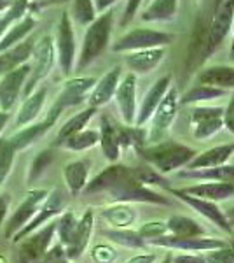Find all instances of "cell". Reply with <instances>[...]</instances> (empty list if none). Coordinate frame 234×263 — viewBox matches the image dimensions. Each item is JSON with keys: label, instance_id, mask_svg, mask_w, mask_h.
Segmentation results:
<instances>
[{"label": "cell", "instance_id": "cell-31", "mask_svg": "<svg viewBox=\"0 0 234 263\" xmlns=\"http://www.w3.org/2000/svg\"><path fill=\"white\" fill-rule=\"evenodd\" d=\"M100 144L105 158L109 162H117L121 156V144L117 139V128L114 123H110L107 118L101 120V130H100Z\"/></svg>", "mask_w": 234, "mask_h": 263}, {"label": "cell", "instance_id": "cell-20", "mask_svg": "<svg viewBox=\"0 0 234 263\" xmlns=\"http://www.w3.org/2000/svg\"><path fill=\"white\" fill-rule=\"evenodd\" d=\"M119 81H121V67H112L100 81L95 83L93 86V91L89 95V104L91 107H101V105L109 104L110 99H114L116 95V90L119 86Z\"/></svg>", "mask_w": 234, "mask_h": 263}, {"label": "cell", "instance_id": "cell-34", "mask_svg": "<svg viewBox=\"0 0 234 263\" xmlns=\"http://www.w3.org/2000/svg\"><path fill=\"white\" fill-rule=\"evenodd\" d=\"M95 112H96V107H89V109H86V111L72 116L70 120L61 126V130L58 132V141H56L58 146H61V144L70 137V135L77 134V132H80V130H84V126L88 125L89 120L95 116Z\"/></svg>", "mask_w": 234, "mask_h": 263}, {"label": "cell", "instance_id": "cell-12", "mask_svg": "<svg viewBox=\"0 0 234 263\" xmlns=\"http://www.w3.org/2000/svg\"><path fill=\"white\" fill-rule=\"evenodd\" d=\"M28 74L30 65L23 63V65L16 67V69L2 76V79H0V109L2 111H9L14 105V102L21 95V90L25 88V81H27Z\"/></svg>", "mask_w": 234, "mask_h": 263}, {"label": "cell", "instance_id": "cell-29", "mask_svg": "<svg viewBox=\"0 0 234 263\" xmlns=\"http://www.w3.org/2000/svg\"><path fill=\"white\" fill-rule=\"evenodd\" d=\"M88 174H89V163L84 160H75L65 165L63 168V177H65L67 188L72 195H79L86 188L88 184Z\"/></svg>", "mask_w": 234, "mask_h": 263}, {"label": "cell", "instance_id": "cell-24", "mask_svg": "<svg viewBox=\"0 0 234 263\" xmlns=\"http://www.w3.org/2000/svg\"><path fill=\"white\" fill-rule=\"evenodd\" d=\"M187 195H193V197L203 198V200L210 202H220L225 198L232 197L234 195V184L229 182H220V181H211V182H201V184L187 186V188L180 190Z\"/></svg>", "mask_w": 234, "mask_h": 263}, {"label": "cell", "instance_id": "cell-8", "mask_svg": "<svg viewBox=\"0 0 234 263\" xmlns=\"http://www.w3.org/2000/svg\"><path fill=\"white\" fill-rule=\"evenodd\" d=\"M65 205H67V197L61 190H54V192L48 193V197H46L44 202L40 203V207L37 209V213L33 214V218L30 219V221L25 224L14 237H12V240L18 242V240H21L23 237H27L28 233L35 232L37 228H40L42 224L48 223L51 218H54L56 214L61 213V211L65 209Z\"/></svg>", "mask_w": 234, "mask_h": 263}, {"label": "cell", "instance_id": "cell-9", "mask_svg": "<svg viewBox=\"0 0 234 263\" xmlns=\"http://www.w3.org/2000/svg\"><path fill=\"white\" fill-rule=\"evenodd\" d=\"M190 125L193 135L198 141H205L211 135L219 134L224 126V109L198 105L190 111Z\"/></svg>", "mask_w": 234, "mask_h": 263}, {"label": "cell", "instance_id": "cell-3", "mask_svg": "<svg viewBox=\"0 0 234 263\" xmlns=\"http://www.w3.org/2000/svg\"><path fill=\"white\" fill-rule=\"evenodd\" d=\"M112 25H114V11H107L101 16L89 23L86 35L82 41V49L79 54L77 70H82L89 63H93L107 49L110 35H112Z\"/></svg>", "mask_w": 234, "mask_h": 263}, {"label": "cell", "instance_id": "cell-56", "mask_svg": "<svg viewBox=\"0 0 234 263\" xmlns=\"http://www.w3.org/2000/svg\"><path fill=\"white\" fill-rule=\"evenodd\" d=\"M225 218L229 219V223H231V224H234V207H232L231 211H229V214H225Z\"/></svg>", "mask_w": 234, "mask_h": 263}, {"label": "cell", "instance_id": "cell-38", "mask_svg": "<svg viewBox=\"0 0 234 263\" xmlns=\"http://www.w3.org/2000/svg\"><path fill=\"white\" fill-rule=\"evenodd\" d=\"M100 142V134L95 130H80L77 134L70 135L65 142L61 144L63 147L70 151H86L89 147L96 146Z\"/></svg>", "mask_w": 234, "mask_h": 263}, {"label": "cell", "instance_id": "cell-44", "mask_svg": "<svg viewBox=\"0 0 234 263\" xmlns=\"http://www.w3.org/2000/svg\"><path fill=\"white\" fill-rule=\"evenodd\" d=\"M39 263H69V256H67L65 246L63 244L51 246L48 251L44 253V256L39 260Z\"/></svg>", "mask_w": 234, "mask_h": 263}, {"label": "cell", "instance_id": "cell-5", "mask_svg": "<svg viewBox=\"0 0 234 263\" xmlns=\"http://www.w3.org/2000/svg\"><path fill=\"white\" fill-rule=\"evenodd\" d=\"M33 65L30 67V74L25 81V95H30L37 88V84L44 81L49 76V72L53 70L54 60H56V49H54V42L49 35H46L44 39L39 41L37 44H33Z\"/></svg>", "mask_w": 234, "mask_h": 263}, {"label": "cell", "instance_id": "cell-22", "mask_svg": "<svg viewBox=\"0 0 234 263\" xmlns=\"http://www.w3.org/2000/svg\"><path fill=\"white\" fill-rule=\"evenodd\" d=\"M91 233H93V213L88 209L82 214V218L77 219V227H75L74 235H72L70 242L65 246L69 260H77L80 254L84 253V249L89 244V239H91Z\"/></svg>", "mask_w": 234, "mask_h": 263}, {"label": "cell", "instance_id": "cell-15", "mask_svg": "<svg viewBox=\"0 0 234 263\" xmlns=\"http://www.w3.org/2000/svg\"><path fill=\"white\" fill-rule=\"evenodd\" d=\"M116 102L119 105L122 120L126 125H133L137 118V74H127L122 81H119L116 90Z\"/></svg>", "mask_w": 234, "mask_h": 263}, {"label": "cell", "instance_id": "cell-51", "mask_svg": "<svg viewBox=\"0 0 234 263\" xmlns=\"http://www.w3.org/2000/svg\"><path fill=\"white\" fill-rule=\"evenodd\" d=\"M154 261H156L154 254H137V256H133L126 263H154Z\"/></svg>", "mask_w": 234, "mask_h": 263}, {"label": "cell", "instance_id": "cell-11", "mask_svg": "<svg viewBox=\"0 0 234 263\" xmlns=\"http://www.w3.org/2000/svg\"><path fill=\"white\" fill-rule=\"evenodd\" d=\"M48 190H32L25 197V200L19 203V207L14 211V214L9 218V221L6 224V237L12 239L21 228L27 224L30 219L33 218V214L37 213V209L40 207V203L44 202V198L48 197Z\"/></svg>", "mask_w": 234, "mask_h": 263}, {"label": "cell", "instance_id": "cell-33", "mask_svg": "<svg viewBox=\"0 0 234 263\" xmlns=\"http://www.w3.org/2000/svg\"><path fill=\"white\" fill-rule=\"evenodd\" d=\"M101 218H103L109 224H112L114 228H127L130 224L135 223L137 213H135L133 207H130L121 202V203H117V205L101 211Z\"/></svg>", "mask_w": 234, "mask_h": 263}, {"label": "cell", "instance_id": "cell-32", "mask_svg": "<svg viewBox=\"0 0 234 263\" xmlns=\"http://www.w3.org/2000/svg\"><path fill=\"white\" fill-rule=\"evenodd\" d=\"M178 0H151L142 12V21H169L177 16Z\"/></svg>", "mask_w": 234, "mask_h": 263}, {"label": "cell", "instance_id": "cell-4", "mask_svg": "<svg viewBox=\"0 0 234 263\" xmlns=\"http://www.w3.org/2000/svg\"><path fill=\"white\" fill-rule=\"evenodd\" d=\"M234 23V0H215L211 18L208 21L206 35L203 41L205 46V58L215 53L222 46L225 37L229 35Z\"/></svg>", "mask_w": 234, "mask_h": 263}, {"label": "cell", "instance_id": "cell-1", "mask_svg": "<svg viewBox=\"0 0 234 263\" xmlns=\"http://www.w3.org/2000/svg\"><path fill=\"white\" fill-rule=\"evenodd\" d=\"M86 193H109L110 198L116 202H147L169 205L164 195L152 192L151 188L143 186L133 171L124 165H110L103 172H100L91 182L86 184Z\"/></svg>", "mask_w": 234, "mask_h": 263}, {"label": "cell", "instance_id": "cell-10", "mask_svg": "<svg viewBox=\"0 0 234 263\" xmlns=\"http://www.w3.org/2000/svg\"><path fill=\"white\" fill-rule=\"evenodd\" d=\"M54 49L58 51V62L61 67V72L69 76L74 69L75 60V35L72 28V20L69 12H63L61 20L58 23V35H56V46Z\"/></svg>", "mask_w": 234, "mask_h": 263}, {"label": "cell", "instance_id": "cell-41", "mask_svg": "<svg viewBox=\"0 0 234 263\" xmlns=\"http://www.w3.org/2000/svg\"><path fill=\"white\" fill-rule=\"evenodd\" d=\"M74 20L79 25H89L96 20V7L93 0H74Z\"/></svg>", "mask_w": 234, "mask_h": 263}, {"label": "cell", "instance_id": "cell-50", "mask_svg": "<svg viewBox=\"0 0 234 263\" xmlns=\"http://www.w3.org/2000/svg\"><path fill=\"white\" fill-rule=\"evenodd\" d=\"M173 263H206L201 254H178L173 258Z\"/></svg>", "mask_w": 234, "mask_h": 263}, {"label": "cell", "instance_id": "cell-7", "mask_svg": "<svg viewBox=\"0 0 234 263\" xmlns=\"http://www.w3.org/2000/svg\"><path fill=\"white\" fill-rule=\"evenodd\" d=\"M54 233H56V223H49L23 237L18 248L16 263H39L44 253L51 248Z\"/></svg>", "mask_w": 234, "mask_h": 263}, {"label": "cell", "instance_id": "cell-42", "mask_svg": "<svg viewBox=\"0 0 234 263\" xmlns=\"http://www.w3.org/2000/svg\"><path fill=\"white\" fill-rule=\"evenodd\" d=\"M75 227H77V219L72 213H65L61 214V218L56 221V233L59 237V244L67 246L70 242L72 235L75 232Z\"/></svg>", "mask_w": 234, "mask_h": 263}, {"label": "cell", "instance_id": "cell-6", "mask_svg": "<svg viewBox=\"0 0 234 263\" xmlns=\"http://www.w3.org/2000/svg\"><path fill=\"white\" fill-rule=\"evenodd\" d=\"M173 42V35L166 32L152 30V28H135L122 35L116 44L112 46V51L116 53H130V51L151 49V48H168Z\"/></svg>", "mask_w": 234, "mask_h": 263}, {"label": "cell", "instance_id": "cell-35", "mask_svg": "<svg viewBox=\"0 0 234 263\" xmlns=\"http://www.w3.org/2000/svg\"><path fill=\"white\" fill-rule=\"evenodd\" d=\"M166 228H168V232H172V235L177 237H196L205 233L201 224L196 223L190 218H185V216H173V218H169V221L166 223Z\"/></svg>", "mask_w": 234, "mask_h": 263}, {"label": "cell", "instance_id": "cell-28", "mask_svg": "<svg viewBox=\"0 0 234 263\" xmlns=\"http://www.w3.org/2000/svg\"><path fill=\"white\" fill-rule=\"evenodd\" d=\"M32 51H33V41H23L19 44L12 46L7 51H2L0 53V76L7 74V72L16 69V67L23 65L32 57Z\"/></svg>", "mask_w": 234, "mask_h": 263}, {"label": "cell", "instance_id": "cell-46", "mask_svg": "<svg viewBox=\"0 0 234 263\" xmlns=\"http://www.w3.org/2000/svg\"><path fill=\"white\" fill-rule=\"evenodd\" d=\"M206 263H234V251L231 248H219L214 251H208Z\"/></svg>", "mask_w": 234, "mask_h": 263}, {"label": "cell", "instance_id": "cell-13", "mask_svg": "<svg viewBox=\"0 0 234 263\" xmlns=\"http://www.w3.org/2000/svg\"><path fill=\"white\" fill-rule=\"evenodd\" d=\"M152 246L161 248L182 249V251H214V249L224 248V242L219 239H203L201 235L196 237H177V235H161L156 239L147 240Z\"/></svg>", "mask_w": 234, "mask_h": 263}, {"label": "cell", "instance_id": "cell-17", "mask_svg": "<svg viewBox=\"0 0 234 263\" xmlns=\"http://www.w3.org/2000/svg\"><path fill=\"white\" fill-rule=\"evenodd\" d=\"M172 86V78L169 76H163L161 79L152 84V88L145 93L142 100V105L137 111V118H135V125L137 126H143L145 123L151 120L152 114H154L156 107L159 105L161 99L164 97V93L168 91V88Z\"/></svg>", "mask_w": 234, "mask_h": 263}, {"label": "cell", "instance_id": "cell-52", "mask_svg": "<svg viewBox=\"0 0 234 263\" xmlns=\"http://www.w3.org/2000/svg\"><path fill=\"white\" fill-rule=\"evenodd\" d=\"M7 209H9V198H7L6 195H2V197H0V224L4 223V218H6V214H7Z\"/></svg>", "mask_w": 234, "mask_h": 263}, {"label": "cell", "instance_id": "cell-37", "mask_svg": "<svg viewBox=\"0 0 234 263\" xmlns=\"http://www.w3.org/2000/svg\"><path fill=\"white\" fill-rule=\"evenodd\" d=\"M224 95H225V90H220V88L208 86V84H196L194 88H190V90L178 100V104H199V102L220 99V97H224Z\"/></svg>", "mask_w": 234, "mask_h": 263}, {"label": "cell", "instance_id": "cell-27", "mask_svg": "<svg viewBox=\"0 0 234 263\" xmlns=\"http://www.w3.org/2000/svg\"><path fill=\"white\" fill-rule=\"evenodd\" d=\"M46 95H48V88L40 86L37 90H33L30 95L27 97V100L21 105L18 118H16V125L18 126H27L32 121H35L39 118V114L44 107L46 102Z\"/></svg>", "mask_w": 234, "mask_h": 263}, {"label": "cell", "instance_id": "cell-39", "mask_svg": "<svg viewBox=\"0 0 234 263\" xmlns=\"http://www.w3.org/2000/svg\"><path fill=\"white\" fill-rule=\"evenodd\" d=\"M16 149L12 146L11 139H0V186L9 177L12 162H14Z\"/></svg>", "mask_w": 234, "mask_h": 263}, {"label": "cell", "instance_id": "cell-45", "mask_svg": "<svg viewBox=\"0 0 234 263\" xmlns=\"http://www.w3.org/2000/svg\"><path fill=\"white\" fill-rule=\"evenodd\" d=\"M168 232V228H166V223H161V221H151V223H145L142 228L138 230L140 235L143 237V239H156V237H161L164 235V233ZM147 242V240H145Z\"/></svg>", "mask_w": 234, "mask_h": 263}, {"label": "cell", "instance_id": "cell-53", "mask_svg": "<svg viewBox=\"0 0 234 263\" xmlns=\"http://www.w3.org/2000/svg\"><path fill=\"white\" fill-rule=\"evenodd\" d=\"M70 0H35V7H46V6H56V4H65Z\"/></svg>", "mask_w": 234, "mask_h": 263}, {"label": "cell", "instance_id": "cell-48", "mask_svg": "<svg viewBox=\"0 0 234 263\" xmlns=\"http://www.w3.org/2000/svg\"><path fill=\"white\" fill-rule=\"evenodd\" d=\"M142 2H143V0H127L126 7H124V14H122V20H121L122 27H126V25L135 18V14H137L138 7L142 6Z\"/></svg>", "mask_w": 234, "mask_h": 263}, {"label": "cell", "instance_id": "cell-26", "mask_svg": "<svg viewBox=\"0 0 234 263\" xmlns=\"http://www.w3.org/2000/svg\"><path fill=\"white\" fill-rule=\"evenodd\" d=\"M198 84H208V86L220 88V90H234V67H208L198 74Z\"/></svg>", "mask_w": 234, "mask_h": 263}, {"label": "cell", "instance_id": "cell-60", "mask_svg": "<svg viewBox=\"0 0 234 263\" xmlns=\"http://www.w3.org/2000/svg\"><path fill=\"white\" fill-rule=\"evenodd\" d=\"M23 2H27V4H28V0H23Z\"/></svg>", "mask_w": 234, "mask_h": 263}, {"label": "cell", "instance_id": "cell-23", "mask_svg": "<svg viewBox=\"0 0 234 263\" xmlns=\"http://www.w3.org/2000/svg\"><path fill=\"white\" fill-rule=\"evenodd\" d=\"M234 155V142L215 146L203 153H196V156L187 163V171H198V168H211L224 165Z\"/></svg>", "mask_w": 234, "mask_h": 263}, {"label": "cell", "instance_id": "cell-43", "mask_svg": "<svg viewBox=\"0 0 234 263\" xmlns=\"http://www.w3.org/2000/svg\"><path fill=\"white\" fill-rule=\"evenodd\" d=\"M91 258L95 263H114L117 258V253L114 248H110L107 244H98L93 248Z\"/></svg>", "mask_w": 234, "mask_h": 263}, {"label": "cell", "instance_id": "cell-57", "mask_svg": "<svg viewBox=\"0 0 234 263\" xmlns=\"http://www.w3.org/2000/svg\"><path fill=\"white\" fill-rule=\"evenodd\" d=\"M161 263H173V256H172V254H168V256H166Z\"/></svg>", "mask_w": 234, "mask_h": 263}, {"label": "cell", "instance_id": "cell-61", "mask_svg": "<svg viewBox=\"0 0 234 263\" xmlns=\"http://www.w3.org/2000/svg\"><path fill=\"white\" fill-rule=\"evenodd\" d=\"M147 2H151V0H147Z\"/></svg>", "mask_w": 234, "mask_h": 263}, {"label": "cell", "instance_id": "cell-36", "mask_svg": "<svg viewBox=\"0 0 234 263\" xmlns=\"http://www.w3.org/2000/svg\"><path fill=\"white\" fill-rule=\"evenodd\" d=\"M105 237H109L112 242H117L124 248H131V249H142L145 248V239L140 235L138 232L127 230V228H114V230H103L101 232Z\"/></svg>", "mask_w": 234, "mask_h": 263}, {"label": "cell", "instance_id": "cell-21", "mask_svg": "<svg viewBox=\"0 0 234 263\" xmlns=\"http://www.w3.org/2000/svg\"><path fill=\"white\" fill-rule=\"evenodd\" d=\"M166 57V48H151V49H140L130 51L126 57V65L133 70V74H148L163 62Z\"/></svg>", "mask_w": 234, "mask_h": 263}, {"label": "cell", "instance_id": "cell-55", "mask_svg": "<svg viewBox=\"0 0 234 263\" xmlns=\"http://www.w3.org/2000/svg\"><path fill=\"white\" fill-rule=\"evenodd\" d=\"M9 118H11V114L7 112V111H0V132L6 128L7 121H9Z\"/></svg>", "mask_w": 234, "mask_h": 263}, {"label": "cell", "instance_id": "cell-49", "mask_svg": "<svg viewBox=\"0 0 234 263\" xmlns=\"http://www.w3.org/2000/svg\"><path fill=\"white\" fill-rule=\"evenodd\" d=\"M224 126L234 134V93L231 97V102H229L227 109L224 111Z\"/></svg>", "mask_w": 234, "mask_h": 263}, {"label": "cell", "instance_id": "cell-54", "mask_svg": "<svg viewBox=\"0 0 234 263\" xmlns=\"http://www.w3.org/2000/svg\"><path fill=\"white\" fill-rule=\"evenodd\" d=\"M14 4H16V0H0V14L7 12Z\"/></svg>", "mask_w": 234, "mask_h": 263}, {"label": "cell", "instance_id": "cell-2", "mask_svg": "<svg viewBox=\"0 0 234 263\" xmlns=\"http://www.w3.org/2000/svg\"><path fill=\"white\" fill-rule=\"evenodd\" d=\"M142 158L159 174H168L184 167L196 156V151L175 141H166L154 146L138 147Z\"/></svg>", "mask_w": 234, "mask_h": 263}, {"label": "cell", "instance_id": "cell-14", "mask_svg": "<svg viewBox=\"0 0 234 263\" xmlns=\"http://www.w3.org/2000/svg\"><path fill=\"white\" fill-rule=\"evenodd\" d=\"M169 192H172L173 197H177L178 200L185 202L189 207H193L196 213H199L201 216H205L208 221L215 223L217 227H220L224 232H232V227L231 223H229V219L225 218V214L222 211L217 207L215 202H210V200H203V198H198V197H193V195H187L184 192H180V190H173L169 188Z\"/></svg>", "mask_w": 234, "mask_h": 263}, {"label": "cell", "instance_id": "cell-47", "mask_svg": "<svg viewBox=\"0 0 234 263\" xmlns=\"http://www.w3.org/2000/svg\"><path fill=\"white\" fill-rule=\"evenodd\" d=\"M51 158H53V156H51L49 151H44V153H40V155H37V158L33 160V163H32V168H30V179H35L37 176H40L42 171L51 163Z\"/></svg>", "mask_w": 234, "mask_h": 263}, {"label": "cell", "instance_id": "cell-25", "mask_svg": "<svg viewBox=\"0 0 234 263\" xmlns=\"http://www.w3.org/2000/svg\"><path fill=\"white\" fill-rule=\"evenodd\" d=\"M35 23H37V20L33 18L32 14H25V16H21L19 20H16L14 23L4 32V35L0 37V53L7 51L9 48H12V46L19 44V42H23L25 37L35 28Z\"/></svg>", "mask_w": 234, "mask_h": 263}, {"label": "cell", "instance_id": "cell-40", "mask_svg": "<svg viewBox=\"0 0 234 263\" xmlns=\"http://www.w3.org/2000/svg\"><path fill=\"white\" fill-rule=\"evenodd\" d=\"M135 174V177L142 182L143 186H148V184H154V186H163V188H168V181L163 177V174H159L156 171L154 167H135L131 168Z\"/></svg>", "mask_w": 234, "mask_h": 263}, {"label": "cell", "instance_id": "cell-18", "mask_svg": "<svg viewBox=\"0 0 234 263\" xmlns=\"http://www.w3.org/2000/svg\"><path fill=\"white\" fill-rule=\"evenodd\" d=\"M96 79L95 78H75V79H70V81L65 83L63 90L59 91L56 102L58 109H67V107H72V105H77L80 104L84 99H86V93L89 90H93L95 86Z\"/></svg>", "mask_w": 234, "mask_h": 263}, {"label": "cell", "instance_id": "cell-16", "mask_svg": "<svg viewBox=\"0 0 234 263\" xmlns=\"http://www.w3.org/2000/svg\"><path fill=\"white\" fill-rule=\"evenodd\" d=\"M59 114H61V109H58L56 105H53L44 121L35 123V125H28V126H25V128H21L19 132H16V134L11 137V142H12V146H14V149L19 151V149H23V147L30 146V144H33L37 139H40L42 135L56 123Z\"/></svg>", "mask_w": 234, "mask_h": 263}, {"label": "cell", "instance_id": "cell-19", "mask_svg": "<svg viewBox=\"0 0 234 263\" xmlns=\"http://www.w3.org/2000/svg\"><path fill=\"white\" fill-rule=\"evenodd\" d=\"M177 109H178V93L175 86H169L168 91L164 93V97L161 99L159 105L156 107L154 114H152V126L154 132H164L172 126V123L177 118Z\"/></svg>", "mask_w": 234, "mask_h": 263}, {"label": "cell", "instance_id": "cell-59", "mask_svg": "<svg viewBox=\"0 0 234 263\" xmlns=\"http://www.w3.org/2000/svg\"><path fill=\"white\" fill-rule=\"evenodd\" d=\"M229 248H231V249H232V251H234V239L231 240V246H229Z\"/></svg>", "mask_w": 234, "mask_h": 263}, {"label": "cell", "instance_id": "cell-30", "mask_svg": "<svg viewBox=\"0 0 234 263\" xmlns=\"http://www.w3.org/2000/svg\"><path fill=\"white\" fill-rule=\"evenodd\" d=\"M185 179H199V181H220L234 184V165H219L211 168H198V171H182L178 174Z\"/></svg>", "mask_w": 234, "mask_h": 263}, {"label": "cell", "instance_id": "cell-58", "mask_svg": "<svg viewBox=\"0 0 234 263\" xmlns=\"http://www.w3.org/2000/svg\"><path fill=\"white\" fill-rule=\"evenodd\" d=\"M231 58L234 60V32H232V42H231Z\"/></svg>", "mask_w": 234, "mask_h": 263}]
</instances>
